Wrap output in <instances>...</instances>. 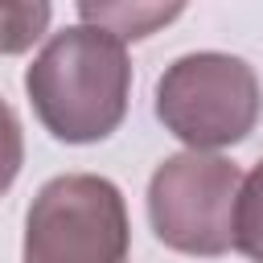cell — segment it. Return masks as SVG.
Here are the masks:
<instances>
[{
  "label": "cell",
  "instance_id": "1",
  "mask_svg": "<svg viewBox=\"0 0 263 263\" xmlns=\"http://www.w3.org/2000/svg\"><path fill=\"white\" fill-rule=\"evenodd\" d=\"M25 95L53 140L99 144L127 119L132 58L107 29L70 25L25 70Z\"/></svg>",
  "mask_w": 263,
  "mask_h": 263
},
{
  "label": "cell",
  "instance_id": "2",
  "mask_svg": "<svg viewBox=\"0 0 263 263\" xmlns=\"http://www.w3.org/2000/svg\"><path fill=\"white\" fill-rule=\"evenodd\" d=\"M263 115V86L247 58L197 49L156 78V119L189 152L242 144Z\"/></svg>",
  "mask_w": 263,
  "mask_h": 263
},
{
  "label": "cell",
  "instance_id": "3",
  "mask_svg": "<svg viewBox=\"0 0 263 263\" xmlns=\"http://www.w3.org/2000/svg\"><path fill=\"white\" fill-rule=\"evenodd\" d=\"M21 263H132L127 201L99 173H62L25 214Z\"/></svg>",
  "mask_w": 263,
  "mask_h": 263
},
{
  "label": "cell",
  "instance_id": "4",
  "mask_svg": "<svg viewBox=\"0 0 263 263\" xmlns=\"http://www.w3.org/2000/svg\"><path fill=\"white\" fill-rule=\"evenodd\" d=\"M242 168L214 152L164 156L148 181L152 234L181 255L218 259L234 247V201Z\"/></svg>",
  "mask_w": 263,
  "mask_h": 263
},
{
  "label": "cell",
  "instance_id": "5",
  "mask_svg": "<svg viewBox=\"0 0 263 263\" xmlns=\"http://www.w3.org/2000/svg\"><path fill=\"white\" fill-rule=\"evenodd\" d=\"M181 12H185L181 4H168V8H160V4H78L82 25L107 29L119 41H144Z\"/></svg>",
  "mask_w": 263,
  "mask_h": 263
},
{
  "label": "cell",
  "instance_id": "6",
  "mask_svg": "<svg viewBox=\"0 0 263 263\" xmlns=\"http://www.w3.org/2000/svg\"><path fill=\"white\" fill-rule=\"evenodd\" d=\"M234 251L251 263H263V160L242 177L234 201Z\"/></svg>",
  "mask_w": 263,
  "mask_h": 263
},
{
  "label": "cell",
  "instance_id": "7",
  "mask_svg": "<svg viewBox=\"0 0 263 263\" xmlns=\"http://www.w3.org/2000/svg\"><path fill=\"white\" fill-rule=\"evenodd\" d=\"M53 8L33 0V4H0V53H25L45 29H49Z\"/></svg>",
  "mask_w": 263,
  "mask_h": 263
},
{
  "label": "cell",
  "instance_id": "8",
  "mask_svg": "<svg viewBox=\"0 0 263 263\" xmlns=\"http://www.w3.org/2000/svg\"><path fill=\"white\" fill-rule=\"evenodd\" d=\"M21 164H25V132H21L16 111L0 99V197L21 177Z\"/></svg>",
  "mask_w": 263,
  "mask_h": 263
}]
</instances>
